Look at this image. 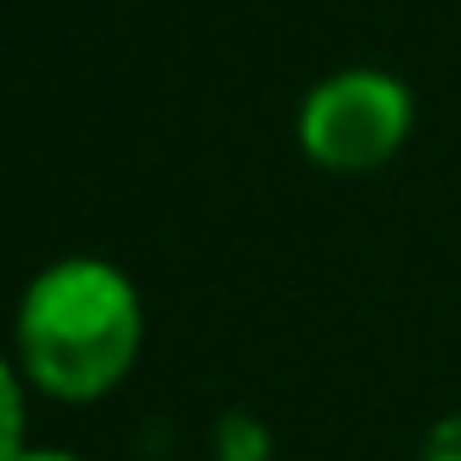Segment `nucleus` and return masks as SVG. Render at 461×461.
Masks as SVG:
<instances>
[{
	"label": "nucleus",
	"mask_w": 461,
	"mask_h": 461,
	"mask_svg": "<svg viewBox=\"0 0 461 461\" xmlns=\"http://www.w3.org/2000/svg\"><path fill=\"white\" fill-rule=\"evenodd\" d=\"M409 135V94L380 70H350L310 94L304 152L327 169H374Z\"/></svg>",
	"instance_id": "obj_2"
},
{
	"label": "nucleus",
	"mask_w": 461,
	"mask_h": 461,
	"mask_svg": "<svg viewBox=\"0 0 461 461\" xmlns=\"http://www.w3.org/2000/svg\"><path fill=\"white\" fill-rule=\"evenodd\" d=\"M420 461H461V415H450V420H438V427H432L427 456H420Z\"/></svg>",
	"instance_id": "obj_4"
},
{
	"label": "nucleus",
	"mask_w": 461,
	"mask_h": 461,
	"mask_svg": "<svg viewBox=\"0 0 461 461\" xmlns=\"http://www.w3.org/2000/svg\"><path fill=\"white\" fill-rule=\"evenodd\" d=\"M18 461H77V456H18Z\"/></svg>",
	"instance_id": "obj_5"
},
{
	"label": "nucleus",
	"mask_w": 461,
	"mask_h": 461,
	"mask_svg": "<svg viewBox=\"0 0 461 461\" xmlns=\"http://www.w3.org/2000/svg\"><path fill=\"white\" fill-rule=\"evenodd\" d=\"M18 432H23V409H18V385L0 368V461H18Z\"/></svg>",
	"instance_id": "obj_3"
},
{
	"label": "nucleus",
	"mask_w": 461,
	"mask_h": 461,
	"mask_svg": "<svg viewBox=\"0 0 461 461\" xmlns=\"http://www.w3.org/2000/svg\"><path fill=\"white\" fill-rule=\"evenodd\" d=\"M23 368L53 397H100L129 374L140 350L135 286L105 263H59L30 286L18 310Z\"/></svg>",
	"instance_id": "obj_1"
}]
</instances>
